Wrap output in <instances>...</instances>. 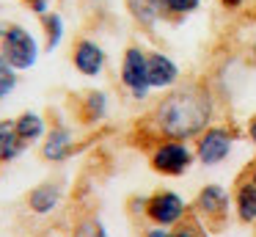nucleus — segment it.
I'll list each match as a JSON object with an SVG mask.
<instances>
[{
	"instance_id": "nucleus-1",
	"label": "nucleus",
	"mask_w": 256,
	"mask_h": 237,
	"mask_svg": "<svg viewBox=\"0 0 256 237\" xmlns=\"http://www.w3.org/2000/svg\"><path fill=\"white\" fill-rule=\"evenodd\" d=\"M215 116V94L204 80L182 83L168 91L146 116V146L157 141L198 138Z\"/></svg>"
},
{
	"instance_id": "nucleus-12",
	"label": "nucleus",
	"mask_w": 256,
	"mask_h": 237,
	"mask_svg": "<svg viewBox=\"0 0 256 237\" xmlns=\"http://www.w3.org/2000/svg\"><path fill=\"white\" fill-rule=\"evenodd\" d=\"M25 204L34 215H50L61 204V185L56 182H42L25 196Z\"/></svg>"
},
{
	"instance_id": "nucleus-9",
	"label": "nucleus",
	"mask_w": 256,
	"mask_h": 237,
	"mask_svg": "<svg viewBox=\"0 0 256 237\" xmlns=\"http://www.w3.org/2000/svg\"><path fill=\"white\" fill-rule=\"evenodd\" d=\"M146 77H149L152 88H171L179 83V66L166 53L152 50V53H146Z\"/></svg>"
},
{
	"instance_id": "nucleus-28",
	"label": "nucleus",
	"mask_w": 256,
	"mask_h": 237,
	"mask_svg": "<svg viewBox=\"0 0 256 237\" xmlns=\"http://www.w3.org/2000/svg\"><path fill=\"white\" fill-rule=\"evenodd\" d=\"M254 17H256V11H254Z\"/></svg>"
},
{
	"instance_id": "nucleus-27",
	"label": "nucleus",
	"mask_w": 256,
	"mask_h": 237,
	"mask_svg": "<svg viewBox=\"0 0 256 237\" xmlns=\"http://www.w3.org/2000/svg\"><path fill=\"white\" fill-rule=\"evenodd\" d=\"M250 53H254V64H256V42H254V50H250Z\"/></svg>"
},
{
	"instance_id": "nucleus-18",
	"label": "nucleus",
	"mask_w": 256,
	"mask_h": 237,
	"mask_svg": "<svg viewBox=\"0 0 256 237\" xmlns=\"http://www.w3.org/2000/svg\"><path fill=\"white\" fill-rule=\"evenodd\" d=\"M201 9V0H162V11H166L168 22H179L184 17L196 14Z\"/></svg>"
},
{
	"instance_id": "nucleus-2",
	"label": "nucleus",
	"mask_w": 256,
	"mask_h": 237,
	"mask_svg": "<svg viewBox=\"0 0 256 237\" xmlns=\"http://www.w3.org/2000/svg\"><path fill=\"white\" fill-rule=\"evenodd\" d=\"M190 212L201 220L210 234H220L232 223V196L223 185H204L196 193Z\"/></svg>"
},
{
	"instance_id": "nucleus-8",
	"label": "nucleus",
	"mask_w": 256,
	"mask_h": 237,
	"mask_svg": "<svg viewBox=\"0 0 256 237\" xmlns=\"http://www.w3.org/2000/svg\"><path fill=\"white\" fill-rule=\"evenodd\" d=\"M72 64L80 75L96 77L105 69V50L94 42V39H78L72 47Z\"/></svg>"
},
{
	"instance_id": "nucleus-25",
	"label": "nucleus",
	"mask_w": 256,
	"mask_h": 237,
	"mask_svg": "<svg viewBox=\"0 0 256 237\" xmlns=\"http://www.w3.org/2000/svg\"><path fill=\"white\" fill-rule=\"evenodd\" d=\"M248 138H250V143L256 146V113L248 119Z\"/></svg>"
},
{
	"instance_id": "nucleus-17",
	"label": "nucleus",
	"mask_w": 256,
	"mask_h": 237,
	"mask_svg": "<svg viewBox=\"0 0 256 237\" xmlns=\"http://www.w3.org/2000/svg\"><path fill=\"white\" fill-rule=\"evenodd\" d=\"M42 28H44V50H56L64 39V17L58 11L42 14Z\"/></svg>"
},
{
	"instance_id": "nucleus-3",
	"label": "nucleus",
	"mask_w": 256,
	"mask_h": 237,
	"mask_svg": "<svg viewBox=\"0 0 256 237\" xmlns=\"http://www.w3.org/2000/svg\"><path fill=\"white\" fill-rule=\"evenodd\" d=\"M140 212L149 220L152 226H162V229H174L179 226L184 218L190 215V207L179 193L160 187V190L149 193V196L140 201Z\"/></svg>"
},
{
	"instance_id": "nucleus-22",
	"label": "nucleus",
	"mask_w": 256,
	"mask_h": 237,
	"mask_svg": "<svg viewBox=\"0 0 256 237\" xmlns=\"http://www.w3.org/2000/svg\"><path fill=\"white\" fill-rule=\"evenodd\" d=\"M25 6H28L30 11H34V14H47V9H50V0H22Z\"/></svg>"
},
{
	"instance_id": "nucleus-4",
	"label": "nucleus",
	"mask_w": 256,
	"mask_h": 237,
	"mask_svg": "<svg viewBox=\"0 0 256 237\" xmlns=\"http://www.w3.org/2000/svg\"><path fill=\"white\" fill-rule=\"evenodd\" d=\"M0 55L8 61L17 72L30 69L39 61V44L22 25H6L0 31Z\"/></svg>"
},
{
	"instance_id": "nucleus-26",
	"label": "nucleus",
	"mask_w": 256,
	"mask_h": 237,
	"mask_svg": "<svg viewBox=\"0 0 256 237\" xmlns=\"http://www.w3.org/2000/svg\"><path fill=\"white\" fill-rule=\"evenodd\" d=\"M218 3L223 6V9H228V11H234V9H240V6L245 3V0H218Z\"/></svg>"
},
{
	"instance_id": "nucleus-13",
	"label": "nucleus",
	"mask_w": 256,
	"mask_h": 237,
	"mask_svg": "<svg viewBox=\"0 0 256 237\" xmlns=\"http://www.w3.org/2000/svg\"><path fill=\"white\" fill-rule=\"evenodd\" d=\"M124 3H127V11L135 20V25H140L144 31H152L160 20H166L162 0H124Z\"/></svg>"
},
{
	"instance_id": "nucleus-21",
	"label": "nucleus",
	"mask_w": 256,
	"mask_h": 237,
	"mask_svg": "<svg viewBox=\"0 0 256 237\" xmlns=\"http://www.w3.org/2000/svg\"><path fill=\"white\" fill-rule=\"evenodd\" d=\"M14 88H17V69L0 55V99H6Z\"/></svg>"
},
{
	"instance_id": "nucleus-7",
	"label": "nucleus",
	"mask_w": 256,
	"mask_h": 237,
	"mask_svg": "<svg viewBox=\"0 0 256 237\" xmlns=\"http://www.w3.org/2000/svg\"><path fill=\"white\" fill-rule=\"evenodd\" d=\"M122 83L135 99H146L152 91L149 77H146V53L140 47H127L122 58Z\"/></svg>"
},
{
	"instance_id": "nucleus-6",
	"label": "nucleus",
	"mask_w": 256,
	"mask_h": 237,
	"mask_svg": "<svg viewBox=\"0 0 256 237\" xmlns=\"http://www.w3.org/2000/svg\"><path fill=\"white\" fill-rule=\"evenodd\" d=\"M237 141V127L232 124H210L196 138V160L201 165H220L232 154V146Z\"/></svg>"
},
{
	"instance_id": "nucleus-10",
	"label": "nucleus",
	"mask_w": 256,
	"mask_h": 237,
	"mask_svg": "<svg viewBox=\"0 0 256 237\" xmlns=\"http://www.w3.org/2000/svg\"><path fill=\"white\" fill-rule=\"evenodd\" d=\"M72 154H74L72 132L64 124H56L44 135V141H42V157H44L47 163H64V160H69Z\"/></svg>"
},
{
	"instance_id": "nucleus-20",
	"label": "nucleus",
	"mask_w": 256,
	"mask_h": 237,
	"mask_svg": "<svg viewBox=\"0 0 256 237\" xmlns=\"http://www.w3.org/2000/svg\"><path fill=\"white\" fill-rule=\"evenodd\" d=\"M171 231H174V237H210V231H206L204 226H201V220L196 218L193 212H190L179 226H174Z\"/></svg>"
},
{
	"instance_id": "nucleus-19",
	"label": "nucleus",
	"mask_w": 256,
	"mask_h": 237,
	"mask_svg": "<svg viewBox=\"0 0 256 237\" xmlns=\"http://www.w3.org/2000/svg\"><path fill=\"white\" fill-rule=\"evenodd\" d=\"M72 237H108V229H105V223H102L96 215H88V218L78 220Z\"/></svg>"
},
{
	"instance_id": "nucleus-24",
	"label": "nucleus",
	"mask_w": 256,
	"mask_h": 237,
	"mask_svg": "<svg viewBox=\"0 0 256 237\" xmlns=\"http://www.w3.org/2000/svg\"><path fill=\"white\" fill-rule=\"evenodd\" d=\"M144 237H174L171 229H162V226H154V229H149Z\"/></svg>"
},
{
	"instance_id": "nucleus-11",
	"label": "nucleus",
	"mask_w": 256,
	"mask_h": 237,
	"mask_svg": "<svg viewBox=\"0 0 256 237\" xmlns=\"http://www.w3.org/2000/svg\"><path fill=\"white\" fill-rule=\"evenodd\" d=\"M234 215L242 226H256V185L242 174L234 182Z\"/></svg>"
},
{
	"instance_id": "nucleus-23",
	"label": "nucleus",
	"mask_w": 256,
	"mask_h": 237,
	"mask_svg": "<svg viewBox=\"0 0 256 237\" xmlns=\"http://www.w3.org/2000/svg\"><path fill=\"white\" fill-rule=\"evenodd\" d=\"M240 174H242L245 179H250V182H254V185H256V160H250V163L245 165V168L240 171Z\"/></svg>"
},
{
	"instance_id": "nucleus-14",
	"label": "nucleus",
	"mask_w": 256,
	"mask_h": 237,
	"mask_svg": "<svg viewBox=\"0 0 256 237\" xmlns=\"http://www.w3.org/2000/svg\"><path fill=\"white\" fill-rule=\"evenodd\" d=\"M25 152V141L20 138L14 121H0V163H12Z\"/></svg>"
},
{
	"instance_id": "nucleus-5",
	"label": "nucleus",
	"mask_w": 256,
	"mask_h": 237,
	"mask_svg": "<svg viewBox=\"0 0 256 237\" xmlns=\"http://www.w3.org/2000/svg\"><path fill=\"white\" fill-rule=\"evenodd\" d=\"M193 160L196 152L184 141H157L149 146V165L160 176H182Z\"/></svg>"
},
{
	"instance_id": "nucleus-16",
	"label": "nucleus",
	"mask_w": 256,
	"mask_h": 237,
	"mask_svg": "<svg viewBox=\"0 0 256 237\" xmlns=\"http://www.w3.org/2000/svg\"><path fill=\"white\" fill-rule=\"evenodd\" d=\"M108 110V97L102 91H86L80 97V108H78V119L83 124H94V121L105 119Z\"/></svg>"
},
{
	"instance_id": "nucleus-15",
	"label": "nucleus",
	"mask_w": 256,
	"mask_h": 237,
	"mask_svg": "<svg viewBox=\"0 0 256 237\" xmlns=\"http://www.w3.org/2000/svg\"><path fill=\"white\" fill-rule=\"evenodd\" d=\"M14 127H17L20 138L25 141V146H30V143L42 141V138L47 135L44 119H42V113H36V110H25V113H20L17 119H14Z\"/></svg>"
}]
</instances>
